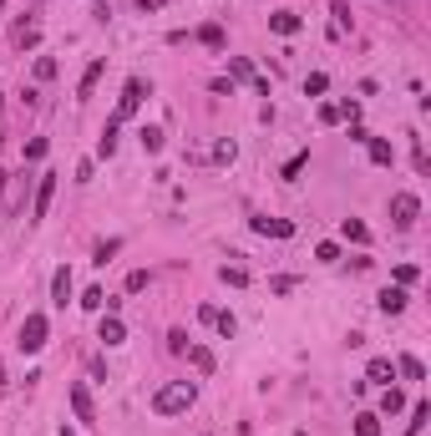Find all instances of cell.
I'll return each mask as SVG.
<instances>
[{
  "label": "cell",
  "instance_id": "6da1fadb",
  "mask_svg": "<svg viewBox=\"0 0 431 436\" xmlns=\"http://www.w3.org/2000/svg\"><path fill=\"white\" fill-rule=\"evenodd\" d=\"M193 401H198V386H193V380H168L163 391H152V411H157V416H183Z\"/></svg>",
  "mask_w": 431,
  "mask_h": 436
},
{
  "label": "cell",
  "instance_id": "7a4b0ae2",
  "mask_svg": "<svg viewBox=\"0 0 431 436\" xmlns=\"http://www.w3.org/2000/svg\"><path fill=\"white\" fill-rule=\"evenodd\" d=\"M46 335H51V324H46V314H26V324H21V355H41L46 350Z\"/></svg>",
  "mask_w": 431,
  "mask_h": 436
},
{
  "label": "cell",
  "instance_id": "3957f363",
  "mask_svg": "<svg viewBox=\"0 0 431 436\" xmlns=\"http://www.w3.org/2000/svg\"><path fill=\"white\" fill-rule=\"evenodd\" d=\"M56 183H61V173H41V183H36V203H31V224H41V218L51 213V198H56Z\"/></svg>",
  "mask_w": 431,
  "mask_h": 436
},
{
  "label": "cell",
  "instance_id": "277c9868",
  "mask_svg": "<svg viewBox=\"0 0 431 436\" xmlns=\"http://www.w3.org/2000/svg\"><path fill=\"white\" fill-rule=\"evenodd\" d=\"M416 218H421V198H416V193H396V198H391V224H396V229H411Z\"/></svg>",
  "mask_w": 431,
  "mask_h": 436
},
{
  "label": "cell",
  "instance_id": "5b68a950",
  "mask_svg": "<svg viewBox=\"0 0 431 436\" xmlns=\"http://www.w3.org/2000/svg\"><path fill=\"white\" fill-rule=\"evenodd\" d=\"M142 96H147V81L142 76H132L127 86H122V101H117V112H112V122H127L137 106H142Z\"/></svg>",
  "mask_w": 431,
  "mask_h": 436
},
{
  "label": "cell",
  "instance_id": "8992f818",
  "mask_svg": "<svg viewBox=\"0 0 431 436\" xmlns=\"http://www.w3.org/2000/svg\"><path fill=\"white\" fill-rule=\"evenodd\" d=\"M198 319H203V324H213V330H219L224 340H234V330H239V319H234L229 309H219V304H203V309H198Z\"/></svg>",
  "mask_w": 431,
  "mask_h": 436
},
{
  "label": "cell",
  "instance_id": "52a82bcc",
  "mask_svg": "<svg viewBox=\"0 0 431 436\" xmlns=\"http://www.w3.org/2000/svg\"><path fill=\"white\" fill-rule=\"evenodd\" d=\"M66 401H71V411H76V421H86V426L96 421V406H91V391L81 386V380H76V386L66 391Z\"/></svg>",
  "mask_w": 431,
  "mask_h": 436
},
{
  "label": "cell",
  "instance_id": "ba28073f",
  "mask_svg": "<svg viewBox=\"0 0 431 436\" xmlns=\"http://www.w3.org/2000/svg\"><path fill=\"white\" fill-rule=\"evenodd\" d=\"M254 234H264V239H289L294 224H289V218H254Z\"/></svg>",
  "mask_w": 431,
  "mask_h": 436
},
{
  "label": "cell",
  "instance_id": "9c48e42d",
  "mask_svg": "<svg viewBox=\"0 0 431 436\" xmlns=\"http://www.w3.org/2000/svg\"><path fill=\"white\" fill-rule=\"evenodd\" d=\"M96 340H101V345H122V340H127V324H122L117 314H106L101 330H96Z\"/></svg>",
  "mask_w": 431,
  "mask_h": 436
},
{
  "label": "cell",
  "instance_id": "30bf717a",
  "mask_svg": "<svg viewBox=\"0 0 431 436\" xmlns=\"http://www.w3.org/2000/svg\"><path fill=\"white\" fill-rule=\"evenodd\" d=\"M365 152H370L375 168H391V162H396V147H391V142H381V137H365Z\"/></svg>",
  "mask_w": 431,
  "mask_h": 436
},
{
  "label": "cell",
  "instance_id": "8fae6325",
  "mask_svg": "<svg viewBox=\"0 0 431 436\" xmlns=\"http://www.w3.org/2000/svg\"><path fill=\"white\" fill-rule=\"evenodd\" d=\"M66 299H71V269H56V274H51V304L66 309Z\"/></svg>",
  "mask_w": 431,
  "mask_h": 436
},
{
  "label": "cell",
  "instance_id": "7c38bea8",
  "mask_svg": "<svg viewBox=\"0 0 431 436\" xmlns=\"http://www.w3.org/2000/svg\"><path fill=\"white\" fill-rule=\"evenodd\" d=\"M365 380H381V386H391V380H396V360H386V355H375V360L365 365Z\"/></svg>",
  "mask_w": 431,
  "mask_h": 436
},
{
  "label": "cell",
  "instance_id": "4fadbf2b",
  "mask_svg": "<svg viewBox=\"0 0 431 436\" xmlns=\"http://www.w3.org/2000/svg\"><path fill=\"white\" fill-rule=\"evenodd\" d=\"M299 26H304V21H299L294 11H274V16H269V31H279V36H299Z\"/></svg>",
  "mask_w": 431,
  "mask_h": 436
},
{
  "label": "cell",
  "instance_id": "5bb4252c",
  "mask_svg": "<svg viewBox=\"0 0 431 436\" xmlns=\"http://www.w3.org/2000/svg\"><path fill=\"white\" fill-rule=\"evenodd\" d=\"M406 299H411V294L396 284V289H381V299H375V304H381V314H401V309H406Z\"/></svg>",
  "mask_w": 431,
  "mask_h": 436
},
{
  "label": "cell",
  "instance_id": "9a60e30c",
  "mask_svg": "<svg viewBox=\"0 0 431 436\" xmlns=\"http://www.w3.org/2000/svg\"><path fill=\"white\" fill-rule=\"evenodd\" d=\"M183 355H188V360H193V370H203V375L213 370V350H208V345H193V340H188V345H183Z\"/></svg>",
  "mask_w": 431,
  "mask_h": 436
},
{
  "label": "cell",
  "instance_id": "2e32d148",
  "mask_svg": "<svg viewBox=\"0 0 431 436\" xmlns=\"http://www.w3.org/2000/svg\"><path fill=\"white\" fill-rule=\"evenodd\" d=\"M117 127H122V122H106V127H101V137H96V157H112V152H117Z\"/></svg>",
  "mask_w": 431,
  "mask_h": 436
},
{
  "label": "cell",
  "instance_id": "e0dca14e",
  "mask_svg": "<svg viewBox=\"0 0 431 436\" xmlns=\"http://www.w3.org/2000/svg\"><path fill=\"white\" fill-rule=\"evenodd\" d=\"M229 71H234L239 81H254V91H269V81H259V76H254V66H249L244 56H234V61H229Z\"/></svg>",
  "mask_w": 431,
  "mask_h": 436
},
{
  "label": "cell",
  "instance_id": "ac0fdd59",
  "mask_svg": "<svg viewBox=\"0 0 431 436\" xmlns=\"http://www.w3.org/2000/svg\"><path fill=\"white\" fill-rule=\"evenodd\" d=\"M426 421H431V406H426V401H416V406H411V421H406V436H421V431H426Z\"/></svg>",
  "mask_w": 431,
  "mask_h": 436
},
{
  "label": "cell",
  "instance_id": "d6986e66",
  "mask_svg": "<svg viewBox=\"0 0 431 436\" xmlns=\"http://www.w3.org/2000/svg\"><path fill=\"white\" fill-rule=\"evenodd\" d=\"M340 239H350V244H370V229L360 224V218H345V224H340Z\"/></svg>",
  "mask_w": 431,
  "mask_h": 436
},
{
  "label": "cell",
  "instance_id": "ffe728a7",
  "mask_svg": "<svg viewBox=\"0 0 431 436\" xmlns=\"http://www.w3.org/2000/svg\"><path fill=\"white\" fill-rule=\"evenodd\" d=\"M101 71H106V61H91V66L81 71V86H76V96H91V86L101 81Z\"/></svg>",
  "mask_w": 431,
  "mask_h": 436
},
{
  "label": "cell",
  "instance_id": "44dd1931",
  "mask_svg": "<svg viewBox=\"0 0 431 436\" xmlns=\"http://www.w3.org/2000/svg\"><path fill=\"white\" fill-rule=\"evenodd\" d=\"M355 436H381V416H375V411H360V416H355Z\"/></svg>",
  "mask_w": 431,
  "mask_h": 436
},
{
  "label": "cell",
  "instance_id": "7402d4cb",
  "mask_svg": "<svg viewBox=\"0 0 431 436\" xmlns=\"http://www.w3.org/2000/svg\"><path fill=\"white\" fill-rule=\"evenodd\" d=\"M396 375H406V380H421V375H426V365H421L416 355H401V360H396Z\"/></svg>",
  "mask_w": 431,
  "mask_h": 436
},
{
  "label": "cell",
  "instance_id": "603a6c76",
  "mask_svg": "<svg viewBox=\"0 0 431 436\" xmlns=\"http://www.w3.org/2000/svg\"><path fill=\"white\" fill-rule=\"evenodd\" d=\"M219 279H224V284H234V289H244V284H249V269H239V264H224V269H219Z\"/></svg>",
  "mask_w": 431,
  "mask_h": 436
},
{
  "label": "cell",
  "instance_id": "cb8c5ba5",
  "mask_svg": "<svg viewBox=\"0 0 431 436\" xmlns=\"http://www.w3.org/2000/svg\"><path fill=\"white\" fill-rule=\"evenodd\" d=\"M142 152H163V127H142Z\"/></svg>",
  "mask_w": 431,
  "mask_h": 436
},
{
  "label": "cell",
  "instance_id": "d4e9b609",
  "mask_svg": "<svg viewBox=\"0 0 431 436\" xmlns=\"http://www.w3.org/2000/svg\"><path fill=\"white\" fill-rule=\"evenodd\" d=\"M401 406H406V396H401L396 386H386V396H381V411H386V416H396Z\"/></svg>",
  "mask_w": 431,
  "mask_h": 436
},
{
  "label": "cell",
  "instance_id": "484cf974",
  "mask_svg": "<svg viewBox=\"0 0 431 436\" xmlns=\"http://www.w3.org/2000/svg\"><path fill=\"white\" fill-rule=\"evenodd\" d=\"M117 249H122V239H106V244H96V259H91V264H101V269H106Z\"/></svg>",
  "mask_w": 431,
  "mask_h": 436
},
{
  "label": "cell",
  "instance_id": "4316f807",
  "mask_svg": "<svg viewBox=\"0 0 431 436\" xmlns=\"http://www.w3.org/2000/svg\"><path fill=\"white\" fill-rule=\"evenodd\" d=\"M314 259H319V264H335V259H340V244H335V239H325V244H314Z\"/></svg>",
  "mask_w": 431,
  "mask_h": 436
},
{
  "label": "cell",
  "instance_id": "83f0119b",
  "mask_svg": "<svg viewBox=\"0 0 431 436\" xmlns=\"http://www.w3.org/2000/svg\"><path fill=\"white\" fill-rule=\"evenodd\" d=\"M81 304H86V309H106V289H101V284H91V289L81 294Z\"/></svg>",
  "mask_w": 431,
  "mask_h": 436
},
{
  "label": "cell",
  "instance_id": "f1b7e54d",
  "mask_svg": "<svg viewBox=\"0 0 431 436\" xmlns=\"http://www.w3.org/2000/svg\"><path fill=\"white\" fill-rule=\"evenodd\" d=\"M198 41H203V46H213V51H219V46H224V31H219V26H203V31H198Z\"/></svg>",
  "mask_w": 431,
  "mask_h": 436
},
{
  "label": "cell",
  "instance_id": "f546056e",
  "mask_svg": "<svg viewBox=\"0 0 431 436\" xmlns=\"http://www.w3.org/2000/svg\"><path fill=\"white\" fill-rule=\"evenodd\" d=\"M147 289V269H132V274H127V294H142Z\"/></svg>",
  "mask_w": 431,
  "mask_h": 436
},
{
  "label": "cell",
  "instance_id": "4dcf8cb0",
  "mask_svg": "<svg viewBox=\"0 0 431 436\" xmlns=\"http://www.w3.org/2000/svg\"><path fill=\"white\" fill-rule=\"evenodd\" d=\"M325 86H330V76H325V71H314V76L304 81V91H309V96H319V91H325Z\"/></svg>",
  "mask_w": 431,
  "mask_h": 436
},
{
  "label": "cell",
  "instance_id": "1f68e13d",
  "mask_svg": "<svg viewBox=\"0 0 431 436\" xmlns=\"http://www.w3.org/2000/svg\"><path fill=\"white\" fill-rule=\"evenodd\" d=\"M350 26V6H345V0H335V36Z\"/></svg>",
  "mask_w": 431,
  "mask_h": 436
},
{
  "label": "cell",
  "instance_id": "d6a6232c",
  "mask_svg": "<svg viewBox=\"0 0 431 436\" xmlns=\"http://www.w3.org/2000/svg\"><path fill=\"white\" fill-rule=\"evenodd\" d=\"M396 284H401V289L416 284V264H401V269H396Z\"/></svg>",
  "mask_w": 431,
  "mask_h": 436
},
{
  "label": "cell",
  "instance_id": "836d02e7",
  "mask_svg": "<svg viewBox=\"0 0 431 436\" xmlns=\"http://www.w3.org/2000/svg\"><path fill=\"white\" fill-rule=\"evenodd\" d=\"M213 157H219V162H234V157H239V147H234V142H219V147H213Z\"/></svg>",
  "mask_w": 431,
  "mask_h": 436
},
{
  "label": "cell",
  "instance_id": "e575fe53",
  "mask_svg": "<svg viewBox=\"0 0 431 436\" xmlns=\"http://www.w3.org/2000/svg\"><path fill=\"white\" fill-rule=\"evenodd\" d=\"M319 122L335 127V122H340V101H335V106H319Z\"/></svg>",
  "mask_w": 431,
  "mask_h": 436
},
{
  "label": "cell",
  "instance_id": "d590c367",
  "mask_svg": "<svg viewBox=\"0 0 431 436\" xmlns=\"http://www.w3.org/2000/svg\"><path fill=\"white\" fill-rule=\"evenodd\" d=\"M26 157H31V162L46 157V137H31V142H26Z\"/></svg>",
  "mask_w": 431,
  "mask_h": 436
},
{
  "label": "cell",
  "instance_id": "8d00e7d4",
  "mask_svg": "<svg viewBox=\"0 0 431 436\" xmlns=\"http://www.w3.org/2000/svg\"><path fill=\"white\" fill-rule=\"evenodd\" d=\"M36 76H41V81H46V76H56V61H51V56H41V61H36Z\"/></svg>",
  "mask_w": 431,
  "mask_h": 436
},
{
  "label": "cell",
  "instance_id": "74e56055",
  "mask_svg": "<svg viewBox=\"0 0 431 436\" xmlns=\"http://www.w3.org/2000/svg\"><path fill=\"white\" fill-rule=\"evenodd\" d=\"M137 11L147 16V11H163V0H137Z\"/></svg>",
  "mask_w": 431,
  "mask_h": 436
},
{
  "label": "cell",
  "instance_id": "f35d334b",
  "mask_svg": "<svg viewBox=\"0 0 431 436\" xmlns=\"http://www.w3.org/2000/svg\"><path fill=\"white\" fill-rule=\"evenodd\" d=\"M56 436H76V431H71V426H61V431H56Z\"/></svg>",
  "mask_w": 431,
  "mask_h": 436
}]
</instances>
